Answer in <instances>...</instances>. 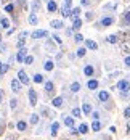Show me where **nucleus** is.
I'll return each instance as SVG.
<instances>
[{"label": "nucleus", "mask_w": 130, "mask_h": 140, "mask_svg": "<svg viewBox=\"0 0 130 140\" xmlns=\"http://www.w3.org/2000/svg\"><path fill=\"white\" fill-rule=\"evenodd\" d=\"M117 89L122 92V93H128L130 92V82L127 81V79H122V81H119V84H117Z\"/></svg>", "instance_id": "nucleus-1"}, {"label": "nucleus", "mask_w": 130, "mask_h": 140, "mask_svg": "<svg viewBox=\"0 0 130 140\" xmlns=\"http://www.w3.org/2000/svg\"><path fill=\"white\" fill-rule=\"evenodd\" d=\"M113 23H114V18H113V16H106V18H103L101 21H98L96 26H98V27H108V26H111Z\"/></svg>", "instance_id": "nucleus-2"}, {"label": "nucleus", "mask_w": 130, "mask_h": 140, "mask_svg": "<svg viewBox=\"0 0 130 140\" xmlns=\"http://www.w3.org/2000/svg\"><path fill=\"white\" fill-rule=\"evenodd\" d=\"M27 97H29V103H31V106H35V105H37V92H35L34 89H31L29 93H27Z\"/></svg>", "instance_id": "nucleus-3"}, {"label": "nucleus", "mask_w": 130, "mask_h": 140, "mask_svg": "<svg viewBox=\"0 0 130 140\" xmlns=\"http://www.w3.org/2000/svg\"><path fill=\"white\" fill-rule=\"evenodd\" d=\"M47 35H48V32H47V31L40 29V31L32 32V34H31V39H42V37H47Z\"/></svg>", "instance_id": "nucleus-4"}, {"label": "nucleus", "mask_w": 130, "mask_h": 140, "mask_svg": "<svg viewBox=\"0 0 130 140\" xmlns=\"http://www.w3.org/2000/svg\"><path fill=\"white\" fill-rule=\"evenodd\" d=\"M26 55H27V50H26V48H20V50H18V53H16V61H18V63L24 61Z\"/></svg>", "instance_id": "nucleus-5"}, {"label": "nucleus", "mask_w": 130, "mask_h": 140, "mask_svg": "<svg viewBox=\"0 0 130 140\" xmlns=\"http://www.w3.org/2000/svg\"><path fill=\"white\" fill-rule=\"evenodd\" d=\"M18 79H20L21 81V84H26V86H27V84H29V77H27V74H26V71H20V72H18Z\"/></svg>", "instance_id": "nucleus-6"}, {"label": "nucleus", "mask_w": 130, "mask_h": 140, "mask_svg": "<svg viewBox=\"0 0 130 140\" xmlns=\"http://www.w3.org/2000/svg\"><path fill=\"white\" fill-rule=\"evenodd\" d=\"M11 90L15 92V93H18L21 90V81L20 79H13L11 81Z\"/></svg>", "instance_id": "nucleus-7"}, {"label": "nucleus", "mask_w": 130, "mask_h": 140, "mask_svg": "<svg viewBox=\"0 0 130 140\" xmlns=\"http://www.w3.org/2000/svg\"><path fill=\"white\" fill-rule=\"evenodd\" d=\"M47 10L50 11V13H53V11H56L58 10V3L55 2V0H48V5H47Z\"/></svg>", "instance_id": "nucleus-8"}, {"label": "nucleus", "mask_w": 130, "mask_h": 140, "mask_svg": "<svg viewBox=\"0 0 130 140\" xmlns=\"http://www.w3.org/2000/svg\"><path fill=\"white\" fill-rule=\"evenodd\" d=\"M85 45H87V48H90V50H96L98 48V44L95 40H92V39H85Z\"/></svg>", "instance_id": "nucleus-9"}, {"label": "nucleus", "mask_w": 130, "mask_h": 140, "mask_svg": "<svg viewBox=\"0 0 130 140\" xmlns=\"http://www.w3.org/2000/svg\"><path fill=\"white\" fill-rule=\"evenodd\" d=\"M93 72H95V69H93L92 64H87V66L83 68V74H85L87 77H92V76H93Z\"/></svg>", "instance_id": "nucleus-10"}, {"label": "nucleus", "mask_w": 130, "mask_h": 140, "mask_svg": "<svg viewBox=\"0 0 130 140\" xmlns=\"http://www.w3.org/2000/svg\"><path fill=\"white\" fill-rule=\"evenodd\" d=\"M98 100H100V101H108V100H109V92L101 90V92L98 93Z\"/></svg>", "instance_id": "nucleus-11"}, {"label": "nucleus", "mask_w": 130, "mask_h": 140, "mask_svg": "<svg viewBox=\"0 0 130 140\" xmlns=\"http://www.w3.org/2000/svg\"><path fill=\"white\" fill-rule=\"evenodd\" d=\"M8 69H10V64H8V63H3V64H0V77H3L5 74L8 72Z\"/></svg>", "instance_id": "nucleus-12"}, {"label": "nucleus", "mask_w": 130, "mask_h": 140, "mask_svg": "<svg viewBox=\"0 0 130 140\" xmlns=\"http://www.w3.org/2000/svg\"><path fill=\"white\" fill-rule=\"evenodd\" d=\"M63 97H56V98H53V101H51V105L55 106V108H61L63 106Z\"/></svg>", "instance_id": "nucleus-13"}, {"label": "nucleus", "mask_w": 130, "mask_h": 140, "mask_svg": "<svg viewBox=\"0 0 130 140\" xmlns=\"http://www.w3.org/2000/svg\"><path fill=\"white\" fill-rule=\"evenodd\" d=\"M61 15H63L64 18H69V16H71V7H68L66 3H64V7L61 8Z\"/></svg>", "instance_id": "nucleus-14"}, {"label": "nucleus", "mask_w": 130, "mask_h": 140, "mask_svg": "<svg viewBox=\"0 0 130 140\" xmlns=\"http://www.w3.org/2000/svg\"><path fill=\"white\" fill-rule=\"evenodd\" d=\"M87 87H88L90 90H95V89H98V81H96V79H90V81L87 82Z\"/></svg>", "instance_id": "nucleus-15"}, {"label": "nucleus", "mask_w": 130, "mask_h": 140, "mask_svg": "<svg viewBox=\"0 0 130 140\" xmlns=\"http://www.w3.org/2000/svg\"><path fill=\"white\" fill-rule=\"evenodd\" d=\"M82 27V20H79V18H76V20H72V29H80Z\"/></svg>", "instance_id": "nucleus-16"}, {"label": "nucleus", "mask_w": 130, "mask_h": 140, "mask_svg": "<svg viewBox=\"0 0 130 140\" xmlns=\"http://www.w3.org/2000/svg\"><path fill=\"white\" fill-rule=\"evenodd\" d=\"M0 24H2L3 29H6V27H10V20L5 18V16H2V18H0Z\"/></svg>", "instance_id": "nucleus-17"}, {"label": "nucleus", "mask_w": 130, "mask_h": 140, "mask_svg": "<svg viewBox=\"0 0 130 140\" xmlns=\"http://www.w3.org/2000/svg\"><path fill=\"white\" fill-rule=\"evenodd\" d=\"M82 111L88 116V114L92 113V106H90V103H83V105H82Z\"/></svg>", "instance_id": "nucleus-18"}, {"label": "nucleus", "mask_w": 130, "mask_h": 140, "mask_svg": "<svg viewBox=\"0 0 130 140\" xmlns=\"http://www.w3.org/2000/svg\"><path fill=\"white\" fill-rule=\"evenodd\" d=\"M58 129H60V123H53V124H51V135H53V137L58 134Z\"/></svg>", "instance_id": "nucleus-19"}, {"label": "nucleus", "mask_w": 130, "mask_h": 140, "mask_svg": "<svg viewBox=\"0 0 130 140\" xmlns=\"http://www.w3.org/2000/svg\"><path fill=\"white\" fill-rule=\"evenodd\" d=\"M64 124H66L68 127H74V119L69 118V116H64Z\"/></svg>", "instance_id": "nucleus-20"}, {"label": "nucleus", "mask_w": 130, "mask_h": 140, "mask_svg": "<svg viewBox=\"0 0 130 140\" xmlns=\"http://www.w3.org/2000/svg\"><path fill=\"white\" fill-rule=\"evenodd\" d=\"M79 90H80V84H79V82H72V84H71V92L76 93V92H79Z\"/></svg>", "instance_id": "nucleus-21"}, {"label": "nucleus", "mask_w": 130, "mask_h": 140, "mask_svg": "<svg viewBox=\"0 0 130 140\" xmlns=\"http://www.w3.org/2000/svg\"><path fill=\"white\" fill-rule=\"evenodd\" d=\"M88 132V126L87 124H80L79 126V134H87Z\"/></svg>", "instance_id": "nucleus-22"}, {"label": "nucleus", "mask_w": 130, "mask_h": 140, "mask_svg": "<svg viewBox=\"0 0 130 140\" xmlns=\"http://www.w3.org/2000/svg\"><path fill=\"white\" fill-rule=\"evenodd\" d=\"M16 127H18V130H26L27 124L24 123V121H18V124H16Z\"/></svg>", "instance_id": "nucleus-23"}, {"label": "nucleus", "mask_w": 130, "mask_h": 140, "mask_svg": "<svg viewBox=\"0 0 130 140\" xmlns=\"http://www.w3.org/2000/svg\"><path fill=\"white\" fill-rule=\"evenodd\" d=\"M63 26V21H51V27H55V29H61Z\"/></svg>", "instance_id": "nucleus-24"}, {"label": "nucleus", "mask_w": 130, "mask_h": 140, "mask_svg": "<svg viewBox=\"0 0 130 140\" xmlns=\"http://www.w3.org/2000/svg\"><path fill=\"white\" fill-rule=\"evenodd\" d=\"M92 129H93L95 132H98V130L101 129V123H100V121H93V124H92Z\"/></svg>", "instance_id": "nucleus-25"}, {"label": "nucleus", "mask_w": 130, "mask_h": 140, "mask_svg": "<svg viewBox=\"0 0 130 140\" xmlns=\"http://www.w3.org/2000/svg\"><path fill=\"white\" fill-rule=\"evenodd\" d=\"M29 23H31L32 26L37 24V16H35V13H31V15H29Z\"/></svg>", "instance_id": "nucleus-26"}, {"label": "nucleus", "mask_w": 130, "mask_h": 140, "mask_svg": "<svg viewBox=\"0 0 130 140\" xmlns=\"http://www.w3.org/2000/svg\"><path fill=\"white\" fill-rule=\"evenodd\" d=\"M51 90H53V82H50V81H48V82H45V92H48V93H50Z\"/></svg>", "instance_id": "nucleus-27"}, {"label": "nucleus", "mask_w": 130, "mask_h": 140, "mask_svg": "<svg viewBox=\"0 0 130 140\" xmlns=\"http://www.w3.org/2000/svg\"><path fill=\"white\" fill-rule=\"evenodd\" d=\"M34 82L42 84V82H43V76H42V74H35V76H34Z\"/></svg>", "instance_id": "nucleus-28"}, {"label": "nucleus", "mask_w": 130, "mask_h": 140, "mask_svg": "<svg viewBox=\"0 0 130 140\" xmlns=\"http://www.w3.org/2000/svg\"><path fill=\"white\" fill-rule=\"evenodd\" d=\"M13 10H15V5H13V3H6V5H5V11H6V13H11Z\"/></svg>", "instance_id": "nucleus-29"}, {"label": "nucleus", "mask_w": 130, "mask_h": 140, "mask_svg": "<svg viewBox=\"0 0 130 140\" xmlns=\"http://www.w3.org/2000/svg\"><path fill=\"white\" fill-rule=\"evenodd\" d=\"M106 40H108L109 44H116V42H117V35H109Z\"/></svg>", "instance_id": "nucleus-30"}, {"label": "nucleus", "mask_w": 130, "mask_h": 140, "mask_svg": "<svg viewBox=\"0 0 130 140\" xmlns=\"http://www.w3.org/2000/svg\"><path fill=\"white\" fill-rule=\"evenodd\" d=\"M39 123V114H32L31 116V124H37Z\"/></svg>", "instance_id": "nucleus-31"}, {"label": "nucleus", "mask_w": 130, "mask_h": 140, "mask_svg": "<svg viewBox=\"0 0 130 140\" xmlns=\"http://www.w3.org/2000/svg\"><path fill=\"white\" fill-rule=\"evenodd\" d=\"M124 21L127 23V26H130V11H125V15H124Z\"/></svg>", "instance_id": "nucleus-32"}, {"label": "nucleus", "mask_w": 130, "mask_h": 140, "mask_svg": "<svg viewBox=\"0 0 130 140\" xmlns=\"http://www.w3.org/2000/svg\"><path fill=\"white\" fill-rule=\"evenodd\" d=\"M72 116H74V118H80V109H79V108H74V109H72Z\"/></svg>", "instance_id": "nucleus-33"}, {"label": "nucleus", "mask_w": 130, "mask_h": 140, "mask_svg": "<svg viewBox=\"0 0 130 140\" xmlns=\"http://www.w3.org/2000/svg\"><path fill=\"white\" fill-rule=\"evenodd\" d=\"M85 53H87V48H79L77 50V57H85Z\"/></svg>", "instance_id": "nucleus-34"}, {"label": "nucleus", "mask_w": 130, "mask_h": 140, "mask_svg": "<svg viewBox=\"0 0 130 140\" xmlns=\"http://www.w3.org/2000/svg\"><path fill=\"white\" fill-rule=\"evenodd\" d=\"M45 69H47V71H51V69H53V61H47V63H45Z\"/></svg>", "instance_id": "nucleus-35"}, {"label": "nucleus", "mask_w": 130, "mask_h": 140, "mask_svg": "<svg viewBox=\"0 0 130 140\" xmlns=\"http://www.w3.org/2000/svg\"><path fill=\"white\" fill-rule=\"evenodd\" d=\"M32 61H34V57H26L24 58V63L26 64H32Z\"/></svg>", "instance_id": "nucleus-36"}, {"label": "nucleus", "mask_w": 130, "mask_h": 140, "mask_svg": "<svg viewBox=\"0 0 130 140\" xmlns=\"http://www.w3.org/2000/svg\"><path fill=\"white\" fill-rule=\"evenodd\" d=\"M74 40H76V42L79 44V42H82V40H83V37H82L80 34H76V35H74Z\"/></svg>", "instance_id": "nucleus-37"}, {"label": "nucleus", "mask_w": 130, "mask_h": 140, "mask_svg": "<svg viewBox=\"0 0 130 140\" xmlns=\"http://www.w3.org/2000/svg\"><path fill=\"white\" fill-rule=\"evenodd\" d=\"M24 44H26V40L24 39H20V42H18L16 47H18V48H24Z\"/></svg>", "instance_id": "nucleus-38"}, {"label": "nucleus", "mask_w": 130, "mask_h": 140, "mask_svg": "<svg viewBox=\"0 0 130 140\" xmlns=\"http://www.w3.org/2000/svg\"><path fill=\"white\" fill-rule=\"evenodd\" d=\"M92 118H93V121H98V118H100V113H96V111H95V113H92Z\"/></svg>", "instance_id": "nucleus-39"}, {"label": "nucleus", "mask_w": 130, "mask_h": 140, "mask_svg": "<svg viewBox=\"0 0 130 140\" xmlns=\"http://www.w3.org/2000/svg\"><path fill=\"white\" fill-rule=\"evenodd\" d=\"M124 116L125 118H130V108H125L124 109Z\"/></svg>", "instance_id": "nucleus-40"}, {"label": "nucleus", "mask_w": 130, "mask_h": 140, "mask_svg": "<svg viewBox=\"0 0 130 140\" xmlns=\"http://www.w3.org/2000/svg\"><path fill=\"white\" fill-rule=\"evenodd\" d=\"M80 5H83V7L90 5V0H80Z\"/></svg>", "instance_id": "nucleus-41"}, {"label": "nucleus", "mask_w": 130, "mask_h": 140, "mask_svg": "<svg viewBox=\"0 0 130 140\" xmlns=\"http://www.w3.org/2000/svg\"><path fill=\"white\" fill-rule=\"evenodd\" d=\"M124 63H125V66H127V68H130V57H127V58L124 60Z\"/></svg>", "instance_id": "nucleus-42"}, {"label": "nucleus", "mask_w": 130, "mask_h": 140, "mask_svg": "<svg viewBox=\"0 0 130 140\" xmlns=\"http://www.w3.org/2000/svg\"><path fill=\"white\" fill-rule=\"evenodd\" d=\"M10 103H11V108H13V109H15V108H16V103H18V101H16V100H15V98H13V100H11V101H10Z\"/></svg>", "instance_id": "nucleus-43"}, {"label": "nucleus", "mask_w": 130, "mask_h": 140, "mask_svg": "<svg viewBox=\"0 0 130 140\" xmlns=\"http://www.w3.org/2000/svg\"><path fill=\"white\" fill-rule=\"evenodd\" d=\"M53 39H55V42H56V44H61V39H60L58 35H53Z\"/></svg>", "instance_id": "nucleus-44"}, {"label": "nucleus", "mask_w": 130, "mask_h": 140, "mask_svg": "<svg viewBox=\"0 0 130 140\" xmlns=\"http://www.w3.org/2000/svg\"><path fill=\"white\" fill-rule=\"evenodd\" d=\"M32 7H34V10H37V8L40 7V3H39V2H34V5H32Z\"/></svg>", "instance_id": "nucleus-45"}, {"label": "nucleus", "mask_w": 130, "mask_h": 140, "mask_svg": "<svg viewBox=\"0 0 130 140\" xmlns=\"http://www.w3.org/2000/svg\"><path fill=\"white\" fill-rule=\"evenodd\" d=\"M64 3H66L68 7H71V5H72V0H66V2H64Z\"/></svg>", "instance_id": "nucleus-46"}, {"label": "nucleus", "mask_w": 130, "mask_h": 140, "mask_svg": "<svg viewBox=\"0 0 130 140\" xmlns=\"http://www.w3.org/2000/svg\"><path fill=\"white\" fill-rule=\"evenodd\" d=\"M8 2H11V0H2V3L5 5V3H8Z\"/></svg>", "instance_id": "nucleus-47"}, {"label": "nucleus", "mask_w": 130, "mask_h": 140, "mask_svg": "<svg viewBox=\"0 0 130 140\" xmlns=\"http://www.w3.org/2000/svg\"><path fill=\"white\" fill-rule=\"evenodd\" d=\"M2 132H3V130H2V127H0V135H2Z\"/></svg>", "instance_id": "nucleus-48"}, {"label": "nucleus", "mask_w": 130, "mask_h": 140, "mask_svg": "<svg viewBox=\"0 0 130 140\" xmlns=\"http://www.w3.org/2000/svg\"><path fill=\"white\" fill-rule=\"evenodd\" d=\"M0 42H2V34H0Z\"/></svg>", "instance_id": "nucleus-49"}, {"label": "nucleus", "mask_w": 130, "mask_h": 140, "mask_svg": "<svg viewBox=\"0 0 130 140\" xmlns=\"http://www.w3.org/2000/svg\"><path fill=\"white\" fill-rule=\"evenodd\" d=\"M0 64H2V63H0Z\"/></svg>", "instance_id": "nucleus-50"}]
</instances>
